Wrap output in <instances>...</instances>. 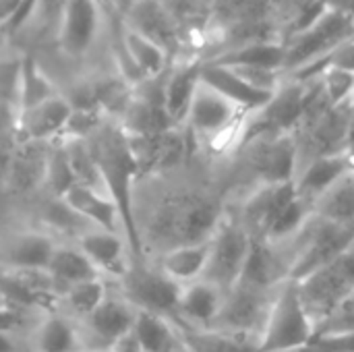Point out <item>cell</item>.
<instances>
[{"label": "cell", "instance_id": "obj_24", "mask_svg": "<svg viewBox=\"0 0 354 352\" xmlns=\"http://www.w3.org/2000/svg\"><path fill=\"white\" fill-rule=\"evenodd\" d=\"M201 81L207 83L209 87H214L216 91H220L224 98H228L230 102H234L236 106H241L247 112H257L263 106L270 104V100L276 95L257 91L255 87H251L243 77H239L232 68L228 66H220L214 62H203V71H201Z\"/></svg>", "mask_w": 354, "mask_h": 352}, {"label": "cell", "instance_id": "obj_8", "mask_svg": "<svg viewBox=\"0 0 354 352\" xmlns=\"http://www.w3.org/2000/svg\"><path fill=\"white\" fill-rule=\"evenodd\" d=\"M253 237L239 218H224L216 234L212 237V255L205 272V280L220 286L224 293L232 290L249 263L253 251Z\"/></svg>", "mask_w": 354, "mask_h": 352}, {"label": "cell", "instance_id": "obj_41", "mask_svg": "<svg viewBox=\"0 0 354 352\" xmlns=\"http://www.w3.org/2000/svg\"><path fill=\"white\" fill-rule=\"evenodd\" d=\"M66 2L68 0H39V8H37L35 17L46 25H54L56 31H58L60 19H62L64 8H66Z\"/></svg>", "mask_w": 354, "mask_h": 352}, {"label": "cell", "instance_id": "obj_33", "mask_svg": "<svg viewBox=\"0 0 354 352\" xmlns=\"http://www.w3.org/2000/svg\"><path fill=\"white\" fill-rule=\"evenodd\" d=\"M122 41H124L133 62L139 66V71L147 79H156V77H162L166 73V64H168L170 54L164 48H160L151 39L143 37L141 33L129 29L127 25L122 29Z\"/></svg>", "mask_w": 354, "mask_h": 352}, {"label": "cell", "instance_id": "obj_17", "mask_svg": "<svg viewBox=\"0 0 354 352\" xmlns=\"http://www.w3.org/2000/svg\"><path fill=\"white\" fill-rule=\"evenodd\" d=\"M58 245L60 243L54 239V232L48 228L21 230L4 243V272H48Z\"/></svg>", "mask_w": 354, "mask_h": 352}, {"label": "cell", "instance_id": "obj_29", "mask_svg": "<svg viewBox=\"0 0 354 352\" xmlns=\"http://www.w3.org/2000/svg\"><path fill=\"white\" fill-rule=\"evenodd\" d=\"M214 17L222 27L241 29L245 37L241 44L249 41V31H255L270 12V0H216Z\"/></svg>", "mask_w": 354, "mask_h": 352}, {"label": "cell", "instance_id": "obj_9", "mask_svg": "<svg viewBox=\"0 0 354 352\" xmlns=\"http://www.w3.org/2000/svg\"><path fill=\"white\" fill-rule=\"evenodd\" d=\"M278 288L270 290V288H261L249 282H239L232 290L226 293V299L214 324V330L259 340Z\"/></svg>", "mask_w": 354, "mask_h": 352}, {"label": "cell", "instance_id": "obj_39", "mask_svg": "<svg viewBox=\"0 0 354 352\" xmlns=\"http://www.w3.org/2000/svg\"><path fill=\"white\" fill-rule=\"evenodd\" d=\"M326 66H336L342 71L354 73V37H351L348 41L340 44L326 60H324V68ZM324 73V71H322Z\"/></svg>", "mask_w": 354, "mask_h": 352}, {"label": "cell", "instance_id": "obj_12", "mask_svg": "<svg viewBox=\"0 0 354 352\" xmlns=\"http://www.w3.org/2000/svg\"><path fill=\"white\" fill-rule=\"evenodd\" d=\"M297 195L295 183L284 185H259L243 201L239 220L245 224L255 243H268L270 232L284 212V207Z\"/></svg>", "mask_w": 354, "mask_h": 352}, {"label": "cell", "instance_id": "obj_28", "mask_svg": "<svg viewBox=\"0 0 354 352\" xmlns=\"http://www.w3.org/2000/svg\"><path fill=\"white\" fill-rule=\"evenodd\" d=\"M131 338L141 352H174L183 344L180 328L174 319L151 311H137Z\"/></svg>", "mask_w": 354, "mask_h": 352}, {"label": "cell", "instance_id": "obj_5", "mask_svg": "<svg viewBox=\"0 0 354 352\" xmlns=\"http://www.w3.org/2000/svg\"><path fill=\"white\" fill-rule=\"evenodd\" d=\"M295 282L309 317L319 330L354 293V245L326 268Z\"/></svg>", "mask_w": 354, "mask_h": 352}, {"label": "cell", "instance_id": "obj_10", "mask_svg": "<svg viewBox=\"0 0 354 352\" xmlns=\"http://www.w3.org/2000/svg\"><path fill=\"white\" fill-rule=\"evenodd\" d=\"M183 286L168 278L158 266L133 263L129 274L118 280V293L137 309L151 311L176 322Z\"/></svg>", "mask_w": 354, "mask_h": 352}, {"label": "cell", "instance_id": "obj_20", "mask_svg": "<svg viewBox=\"0 0 354 352\" xmlns=\"http://www.w3.org/2000/svg\"><path fill=\"white\" fill-rule=\"evenodd\" d=\"M224 299H226V293L205 278L193 284H187L180 290L176 322L185 328L212 330L222 311Z\"/></svg>", "mask_w": 354, "mask_h": 352}, {"label": "cell", "instance_id": "obj_46", "mask_svg": "<svg viewBox=\"0 0 354 352\" xmlns=\"http://www.w3.org/2000/svg\"><path fill=\"white\" fill-rule=\"evenodd\" d=\"M199 2H201L203 6H214V4H216V0H199Z\"/></svg>", "mask_w": 354, "mask_h": 352}, {"label": "cell", "instance_id": "obj_31", "mask_svg": "<svg viewBox=\"0 0 354 352\" xmlns=\"http://www.w3.org/2000/svg\"><path fill=\"white\" fill-rule=\"evenodd\" d=\"M189 352H259V340L220 330H195L178 326Z\"/></svg>", "mask_w": 354, "mask_h": 352}, {"label": "cell", "instance_id": "obj_15", "mask_svg": "<svg viewBox=\"0 0 354 352\" xmlns=\"http://www.w3.org/2000/svg\"><path fill=\"white\" fill-rule=\"evenodd\" d=\"M73 114V104L64 95H54L44 104L25 110L17 124L15 137L25 143H54L60 141Z\"/></svg>", "mask_w": 354, "mask_h": 352}, {"label": "cell", "instance_id": "obj_36", "mask_svg": "<svg viewBox=\"0 0 354 352\" xmlns=\"http://www.w3.org/2000/svg\"><path fill=\"white\" fill-rule=\"evenodd\" d=\"M317 81H319L330 106L340 108V106H348L354 102V73L336 68V66H326Z\"/></svg>", "mask_w": 354, "mask_h": 352}, {"label": "cell", "instance_id": "obj_19", "mask_svg": "<svg viewBox=\"0 0 354 352\" xmlns=\"http://www.w3.org/2000/svg\"><path fill=\"white\" fill-rule=\"evenodd\" d=\"M50 149L52 143H25V141H19L12 149H8L4 158L6 185L19 193L46 187Z\"/></svg>", "mask_w": 354, "mask_h": 352}, {"label": "cell", "instance_id": "obj_45", "mask_svg": "<svg viewBox=\"0 0 354 352\" xmlns=\"http://www.w3.org/2000/svg\"><path fill=\"white\" fill-rule=\"evenodd\" d=\"M108 2H112L114 6H127V8L133 4V0H108Z\"/></svg>", "mask_w": 354, "mask_h": 352}, {"label": "cell", "instance_id": "obj_21", "mask_svg": "<svg viewBox=\"0 0 354 352\" xmlns=\"http://www.w3.org/2000/svg\"><path fill=\"white\" fill-rule=\"evenodd\" d=\"M62 201L75 214H79L87 224H91L93 228L122 232L127 237L120 210H118L116 201L108 193L97 191V189H91V187H85V185H75L62 197Z\"/></svg>", "mask_w": 354, "mask_h": 352}, {"label": "cell", "instance_id": "obj_22", "mask_svg": "<svg viewBox=\"0 0 354 352\" xmlns=\"http://www.w3.org/2000/svg\"><path fill=\"white\" fill-rule=\"evenodd\" d=\"M354 168V158L348 151L342 154H332V156H324L317 160H311L309 164H305L295 180L297 193L307 199L309 203L315 205V201L328 191L332 189L344 174H348Z\"/></svg>", "mask_w": 354, "mask_h": 352}, {"label": "cell", "instance_id": "obj_27", "mask_svg": "<svg viewBox=\"0 0 354 352\" xmlns=\"http://www.w3.org/2000/svg\"><path fill=\"white\" fill-rule=\"evenodd\" d=\"M48 274H50L52 282L56 284L58 299L64 290H68L77 284H83V282H89L95 278H104L95 270V266L89 261V257L75 243L58 245V249L52 257V263L48 268Z\"/></svg>", "mask_w": 354, "mask_h": 352}, {"label": "cell", "instance_id": "obj_35", "mask_svg": "<svg viewBox=\"0 0 354 352\" xmlns=\"http://www.w3.org/2000/svg\"><path fill=\"white\" fill-rule=\"evenodd\" d=\"M77 183L66 143L54 141L50 149V160H48V174H46V189L52 193L54 199H62Z\"/></svg>", "mask_w": 354, "mask_h": 352}, {"label": "cell", "instance_id": "obj_43", "mask_svg": "<svg viewBox=\"0 0 354 352\" xmlns=\"http://www.w3.org/2000/svg\"><path fill=\"white\" fill-rule=\"evenodd\" d=\"M21 2L23 0H0V19H2V23H6L15 15V10L21 6Z\"/></svg>", "mask_w": 354, "mask_h": 352}, {"label": "cell", "instance_id": "obj_11", "mask_svg": "<svg viewBox=\"0 0 354 352\" xmlns=\"http://www.w3.org/2000/svg\"><path fill=\"white\" fill-rule=\"evenodd\" d=\"M137 309L120 295L108 293L106 301L85 319L83 330L93 352H114V349L131 336Z\"/></svg>", "mask_w": 354, "mask_h": 352}, {"label": "cell", "instance_id": "obj_7", "mask_svg": "<svg viewBox=\"0 0 354 352\" xmlns=\"http://www.w3.org/2000/svg\"><path fill=\"white\" fill-rule=\"evenodd\" d=\"M292 243L297 247L290 261V280H301L326 268L348 247H353L354 228L313 218L301 237Z\"/></svg>", "mask_w": 354, "mask_h": 352}, {"label": "cell", "instance_id": "obj_3", "mask_svg": "<svg viewBox=\"0 0 354 352\" xmlns=\"http://www.w3.org/2000/svg\"><path fill=\"white\" fill-rule=\"evenodd\" d=\"M251 112L243 110L220 91L201 81L191 104L185 131L199 145L212 151H232L239 147Z\"/></svg>", "mask_w": 354, "mask_h": 352}, {"label": "cell", "instance_id": "obj_16", "mask_svg": "<svg viewBox=\"0 0 354 352\" xmlns=\"http://www.w3.org/2000/svg\"><path fill=\"white\" fill-rule=\"evenodd\" d=\"M124 25L164 48L170 56L183 46L180 25L162 0H133L127 8Z\"/></svg>", "mask_w": 354, "mask_h": 352}, {"label": "cell", "instance_id": "obj_6", "mask_svg": "<svg viewBox=\"0 0 354 352\" xmlns=\"http://www.w3.org/2000/svg\"><path fill=\"white\" fill-rule=\"evenodd\" d=\"M243 168L259 185L295 183L301 170L299 143L295 133L263 135L241 143Z\"/></svg>", "mask_w": 354, "mask_h": 352}, {"label": "cell", "instance_id": "obj_32", "mask_svg": "<svg viewBox=\"0 0 354 352\" xmlns=\"http://www.w3.org/2000/svg\"><path fill=\"white\" fill-rule=\"evenodd\" d=\"M108 293L110 288L106 284V278H95L64 290L58 299V307L77 322H85L106 301Z\"/></svg>", "mask_w": 354, "mask_h": 352}, {"label": "cell", "instance_id": "obj_34", "mask_svg": "<svg viewBox=\"0 0 354 352\" xmlns=\"http://www.w3.org/2000/svg\"><path fill=\"white\" fill-rule=\"evenodd\" d=\"M58 95L54 83L46 77V73L39 68V64L25 56L21 60V81H19V116L25 110H31L46 100Z\"/></svg>", "mask_w": 354, "mask_h": 352}, {"label": "cell", "instance_id": "obj_42", "mask_svg": "<svg viewBox=\"0 0 354 352\" xmlns=\"http://www.w3.org/2000/svg\"><path fill=\"white\" fill-rule=\"evenodd\" d=\"M330 10H336L340 15L353 17L354 19V0H324Z\"/></svg>", "mask_w": 354, "mask_h": 352}, {"label": "cell", "instance_id": "obj_4", "mask_svg": "<svg viewBox=\"0 0 354 352\" xmlns=\"http://www.w3.org/2000/svg\"><path fill=\"white\" fill-rule=\"evenodd\" d=\"M317 334L295 280L282 282L259 336V352H301Z\"/></svg>", "mask_w": 354, "mask_h": 352}, {"label": "cell", "instance_id": "obj_26", "mask_svg": "<svg viewBox=\"0 0 354 352\" xmlns=\"http://www.w3.org/2000/svg\"><path fill=\"white\" fill-rule=\"evenodd\" d=\"M220 66H259V68H276L286 73V41L276 39H257L247 44H236L226 52L214 56L212 60Z\"/></svg>", "mask_w": 354, "mask_h": 352}, {"label": "cell", "instance_id": "obj_38", "mask_svg": "<svg viewBox=\"0 0 354 352\" xmlns=\"http://www.w3.org/2000/svg\"><path fill=\"white\" fill-rule=\"evenodd\" d=\"M301 352H354V334H326L315 336Z\"/></svg>", "mask_w": 354, "mask_h": 352}, {"label": "cell", "instance_id": "obj_25", "mask_svg": "<svg viewBox=\"0 0 354 352\" xmlns=\"http://www.w3.org/2000/svg\"><path fill=\"white\" fill-rule=\"evenodd\" d=\"M209 255H212V241L195 243V245H180V247H172L160 253L158 268L176 284L187 286L205 278Z\"/></svg>", "mask_w": 354, "mask_h": 352}, {"label": "cell", "instance_id": "obj_1", "mask_svg": "<svg viewBox=\"0 0 354 352\" xmlns=\"http://www.w3.org/2000/svg\"><path fill=\"white\" fill-rule=\"evenodd\" d=\"M95 162L100 166V172L104 176L106 189L110 197L116 201L122 222L127 241L133 251L135 263H143V241L139 232V220L135 214V178L141 174L137 158L133 154V145L129 135L122 131L120 124L104 122L89 139H87Z\"/></svg>", "mask_w": 354, "mask_h": 352}, {"label": "cell", "instance_id": "obj_37", "mask_svg": "<svg viewBox=\"0 0 354 352\" xmlns=\"http://www.w3.org/2000/svg\"><path fill=\"white\" fill-rule=\"evenodd\" d=\"M326 334H354V293L332 313V317L317 330L315 336Z\"/></svg>", "mask_w": 354, "mask_h": 352}, {"label": "cell", "instance_id": "obj_14", "mask_svg": "<svg viewBox=\"0 0 354 352\" xmlns=\"http://www.w3.org/2000/svg\"><path fill=\"white\" fill-rule=\"evenodd\" d=\"M29 349L31 352H93L83 324L54 309L44 311L33 324Z\"/></svg>", "mask_w": 354, "mask_h": 352}, {"label": "cell", "instance_id": "obj_13", "mask_svg": "<svg viewBox=\"0 0 354 352\" xmlns=\"http://www.w3.org/2000/svg\"><path fill=\"white\" fill-rule=\"evenodd\" d=\"M75 245L89 257L106 280H122L135 263L131 245L122 232L89 228L75 241Z\"/></svg>", "mask_w": 354, "mask_h": 352}, {"label": "cell", "instance_id": "obj_2", "mask_svg": "<svg viewBox=\"0 0 354 352\" xmlns=\"http://www.w3.org/2000/svg\"><path fill=\"white\" fill-rule=\"evenodd\" d=\"M226 214L218 199L203 191H174L160 199L147 224L149 237L162 245V253L180 247L212 241Z\"/></svg>", "mask_w": 354, "mask_h": 352}, {"label": "cell", "instance_id": "obj_30", "mask_svg": "<svg viewBox=\"0 0 354 352\" xmlns=\"http://www.w3.org/2000/svg\"><path fill=\"white\" fill-rule=\"evenodd\" d=\"M315 218L354 228V168L315 201Z\"/></svg>", "mask_w": 354, "mask_h": 352}, {"label": "cell", "instance_id": "obj_44", "mask_svg": "<svg viewBox=\"0 0 354 352\" xmlns=\"http://www.w3.org/2000/svg\"><path fill=\"white\" fill-rule=\"evenodd\" d=\"M346 151L354 158V102L351 106V122H348V141H346Z\"/></svg>", "mask_w": 354, "mask_h": 352}, {"label": "cell", "instance_id": "obj_40", "mask_svg": "<svg viewBox=\"0 0 354 352\" xmlns=\"http://www.w3.org/2000/svg\"><path fill=\"white\" fill-rule=\"evenodd\" d=\"M37 8H39V0H23L21 6L15 10V15H12L6 23H2V27H4L8 33L19 31L25 23H29L31 19H35Z\"/></svg>", "mask_w": 354, "mask_h": 352}, {"label": "cell", "instance_id": "obj_18", "mask_svg": "<svg viewBox=\"0 0 354 352\" xmlns=\"http://www.w3.org/2000/svg\"><path fill=\"white\" fill-rule=\"evenodd\" d=\"M97 29H100L97 0H68L56 37L66 56L81 58L93 46L97 37Z\"/></svg>", "mask_w": 354, "mask_h": 352}, {"label": "cell", "instance_id": "obj_23", "mask_svg": "<svg viewBox=\"0 0 354 352\" xmlns=\"http://www.w3.org/2000/svg\"><path fill=\"white\" fill-rule=\"evenodd\" d=\"M201 71H203V62L191 60L166 75L164 106H166L170 120L176 127H185V122H187L191 104L201 85Z\"/></svg>", "mask_w": 354, "mask_h": 352}]
</instances>
